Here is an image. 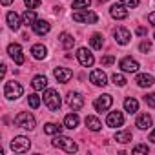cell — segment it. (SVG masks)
<instances>
[{
    "label": "cell",
    "instance_id": "obj_45",
    "mask_svg": "<svg viewBox=\"0 0 155 155\" xmlns=\"http://www.w3.org/2000/svg\"><path fill=\"white\" fill-rule=\"evenodd\" d=\"M153 37H155V35H153Z\"/></svg>",
    "mask_w": 155,
    "mask_h": 155
},
{
    "label": "cell",
    "instance_id": "obj_12",
    "mask_svg": "<svg viewBox=\"0 0 155 155\" xmlns=\"http://www.w3.org/2000/svg\"><path fill=\"white\" fill-rule=\"evenodd\" d=\"M113 37H115L117 44H120V46H126V44L130 42V38H131V33H130L126 28H117V29L113 31Z\"/></svg>",
    "mask_w": 155,
    "mask_h": 155
},
{
    "label": "cell",
    "instance_id": "obj_16",
    "mask_svg": "<svg viewBox=\"0 0 155 155\" xmlns=\"http://www.w3.org/2000/svg\"><path fill=\"white\" fill-rule=\"evenodd\" d=\"M110 15H111L113 18H117V20L128 18V11H126V8H124L122 4H113L111 9H110Z\"/></svg>",
    "mask_w": 155,
    "mask_h": 155
},
{
    "label": "cell",
    "instance_id": "obj_5",
    "mask_svg": "<svg viewBox=\"0 0 155 155\" xmlns=\"http://www.w3.org/2000/svg\"><path fill=\"white\" fill-rule=\"evenodd\" d=\"M29 148H31V140L28 137L20 135V137H15L11 140V150L15 153H26V151H29Z\"/></svg>",
    "mask_w": 155,
    "mask_h": 155
},
{
    "label": "cell",
    "instance_id": "obj_6",
    "mask_svg": "<svg viewBox=\"0 0 155 155\" xmlns=\"http://www.w3.org/2000/svg\"><path fill=\"white\" fill-rule=\"evenodd\" d=\"M68 106H69L73 111L82 110V106H84V97H82L81 93H77V91H71V93L68 95Z\"/></svg>",
    "mask_w": 155,
    "mask_h": 155
},
{
    "label": "cell",
    "instance_id": "obj_14",
    "mask_svg": "<svg viewBox=\"0 0 155 155\" xmlns=\"http://www.w3.org/2000/svg\"><path fill=\"white\" fill-rule=\"evenodd\" d=\"M90 81L95 84V86H106L108 84V79H106V73L102 69H93L91 75H90Z\"/></svg>",
    "mask_w": 155,
    "mask_h": 155
},
{
    "label": "cell",
    "instance_id": "obj_28",
    "mask_svg": "<svg viewBox=\"0 0 155 155\" xmlns=\"http://www.w3.org/2000/svg\"><path fill=\"white\" fill-rule=\"evenodd\" d=\"M90 42H91V48L93 49H102V46H104V38H102L101 33H93L91 38H90Z\"/></svg>",
    "mask_w": 155,
    "mask_h": 155
},
{
    "label": "cell",
    "instance_id": "obj_40",
    "mask_svg": "<svg viewBox=\"0 0 155 155\" xmlns=\"http://www.w3.org/2000/svg\"><path fill=\"white\" fill-rule=\"evenodd\" d=\"M146 33H148V31H146V28H142V26H140V28H137V35H139V37H144Z\"/></svg>",
    "mask_w": 155,
    "mask_h": 155
},
{
    "label": "cell",
    "instance_id": "obj_38",
    "mask_svg": "<svg viewBox=\"0 0 155 155\" xmlns=\"http://www.w3.org/2000/svg\"><path fill=\"white\" fill-rule=\"evenodd\" d=\"M139 49H140L142 53H146V51H150V49H151V44H150L148 40H144V42H140V46H139Z\"/></svg>",
    "mask_w": 155,
    "mask_h": 155
},
{
    "label": "cell",
    "instance_id": "obj_20",
    "mask_svg": "<svg viewBox=\"0 0 155 155\" xmlns=\"http://www.w3.org/2000/svg\"><path fill=\"white\" fill-rule=\"evenodd\" d=\"M31 86H33V90H37V91H42L46 86H48V79L44 75H37L35 79H33V82H31Z\"/></svg>",
    "mask_w": 155,
    "mask_h": 155
},
{
    "label": "cell",
    "instance_id": "obj_3",
    "mask_svg": "<svg viewBox=\"0 0 155 155\" xmlns=\"http://www.w3.org/2000/svg\"><path fill=\"white\" fill-rule=\"evenodd\" d=\"M22 93H24V88H22L20 82H15V81L6 82V88H4V95H6V99H9V101H17Z\"/></svg>",
    "mask_w": 155,
    "mask_h": 155
},
{
    "label": "cell",
    "instance_id": "obj_23",
    "mask_svg": "<svg viewBox=\"0 0 155 155\" xmlns=\"http://www.w3.org/2000/svg\"><path fill=\"white\" fill-rule=\"evenodd\" d=\"M124 110L131 115V113H137L139 111V102H137V99H133V97H128L126 101H124Z\"/></svg>",
    "mask_w": 155,
    "mask_h": 155
},
{
    "label": "cell",
    "instance_id": "obj_1",
    "mask_svg": "<svg viewBox=\"0 0 155 155\" xmlns=\"http://www.w3.org/2000/svg\"><path fill=\"white\" fill-rule=\"evenodd\" d=\"M55 148H60V150H64V151H68V153H75L77 150H79V146H77V142L73 140V139H69V137H64V135H60V133H57V137H53V142H51Z\"/></svg>",
    "mask_w": 155,
    "mask_h": 155
},
{
    "label": "cell",
    "instance_id": "obj_26",
    "mask_svg": "<svg viewBox=\"0 0 155 155\" xmlns=\"http://www.w3.org/2000/svg\"><path fill=\"white\" fill-rule=\"evenodd\" d=\"M35 22H37V15H35V11H33V9H28V11L22 15V24L29 28V26H33Z\"/></svg>",
    "mask_w": 155,
    "mask_h": 155
},
{
    "label": "cell",
    "instance_id": "obj_17",
    "mask_svg": "<svg viewBox=\"0 0 155 155\" xmlns=\"http://www.w3.org/2000/svg\"><path fill=\"white\" fill-rule=\"evenodd\" d=\"M135 82H137V86H140V88H150V86H153V77H151L150 73H140V75H137Z\"/></svg>",
    "mask_w": 155,
    "mask_h": 155
},
{
    "label": "cell",
    "instance_id": "obj_35",
    "mask_svg": "<svg viewBox=\"0 0 155 155\" xmlns=\"http://www.w3.org/2000/svg\"><path fill=\"white\" fill-rule=\"evenodd\" d=\"M144 102H146L150 108H155V93H148V95H144Z\"/></svg>",
    "mask_w": 155,
    "mask_h": 155
},
{
    "label": "cell",
    "instance_id": "obj_19",
    "mask_svg": "<svg viewBox=\"0 0 155 155\" xmlns=\"http://www.w3.org/2000/svg\"><path fill=\"white\" fill-rule=\"evenodd\" d=\"M6 20H8V26H9L11 29H15V31H17V29L20 28V24H22V22H20V17H18L15 11H9V13L6 15Z\"/></svg>",
    "mask_w": 155,
    "mask_h": 155
},
{
    "label": "cell",
    "instance_id": "obj_32",
    "mask_svg": "<svg viewBox=\"0 0 155 155\" xmlns=\"http://www.w3.org/2000/svg\"><path fill=\"white\" fill-rule=\"evenodd\" d=\"M28 104L33 108V110H37L38 106H40V97L37 95V93H33V95H29V99H28Z\"/></svg>",
    "mask_w": 155,
    "mask_h": 155
},
{
    "label": "cell",
    "instance_id": "obj_31",
    "mask_svg": "<svg viewBox=\"0 0 155 155\" xmlns=\"http://www.w3.org/2000/svg\"><path fill=\"white\" fill-rule=\"evenodd\" d=\"M111 81H113V84L115 86H126V79H124V75H120V73H113L111 75Z\"/></svg>",
    "mask_w": 155,
    "mask_h": 155
},
{
    "label": "cell",
    "instance_id": "obj_22",
    "mask_svg": "<svg viewBox=\"0 0 155 155\" xmlns=\"http://www.w3.org/2000/svg\"><path fill=\"white\" fill-rule=\"evenodd\" d=\"M31 53H33V57H35L37 60H42V58H46L48 49H46V46H42V44H35V46L31 48Z\"/></svg>",
    "mask_w": 155,
    "mask_h": 155
},
{
    "label": "cell",
    "instance_id": "obj_41",
    "mask_svg": "<svg viewBox=\"0 0 155 155\" xmlns=\"http://www.w3.org/2000/svg\"><path fill=\"white\" fill-rule=\"evenodd\" d=\"M148 22L155 26V13H150V15H148Z\"/></svg>",
    "mask_w": 155,
    "mask_h": 155
},
{
    "label": "cell",
    "instance_id": "obj_9",
    "mask_svg": "<svg viewBox=\"0 0 155 155\" xmlns=\"http://www.w3.org/2000/svg\"><path fill=\"white\" fill-rule=\"evenodd\" d=\"M8 53H9V57H11L18 66L24 64V55H22V48H20V44H9V46H8Z\"/></svg>",
    "mask_w": 155,
    "mask_h": 155
},
{
    "label": "cell",
    "instance_id": "obj_8",
    "mask_svg": "<svg viewBox=\"0 0 155 155\" xmlns=\"http://www.w3.org/2000/svg\"><path fill=\"white\" fill-rule=\"evenodd\" d=\"M73 20L75 22H86V24H97L99 17L93 11H82V13H73Z\"/></svg>",
    "mask_w": 155,
    "mask_h": 155
},
{
    "label": "cell",
    "instance_id": "obj_34",
    "mask_svg": "<svg viewBox=\"0 0 155 155\" xmlns=\"http://www.w3.org/2000/svg\"><path fill=\"white\" fill-rule=\"evenodd\" d=\"M150 151V148L146 146V144H137L133 150H131V153H148Z\"/></svg>",
    "mask_w": 155,
    "mask_h": 155
},
{
    "label": "cell",
    "instance_id": "obj_37",
    "mask_svg": "<svg viewBox=\"0 0 155 155\" xmlns=\"http://www.w3.org/2000/svg\"><path fill=\"white\" fill-rule=\"evenodd\" d=\"M24 4L29 8V9H37L40 6V0H24Z\"/></svg>",
    "mask_w": 155,
    "mask_h": 155
},
{
    "label": "cell",
    "instance_id": "obj_30",
    "mask_svg": "<svg viewBox=\"0 0 155 155\" xmlns=\"http://www.w3.org/2000/svg\"><path fill=\"white\" fill-rule=\"evenodd\" d=\"M62 131V126H58V124H55V122H48L46 126H44V133H48V135H57V133H60Z\"/></svg>",
    "mask_w": 155,
    "mask_h": 155
},
{
    "label": "cell",
    "instance_id": "obj_44",
    "mask_svg": "<svg viewBox=\"0 0 155 155\" xmlns=\"http://www.w3.org/2000/svg\"><path fill=\"white\" fill-rule=\"evenodd\" d=\"M104 2H108V0H99V4H104Z\"/></svg>",
    "mask_w": 155,
    "mask_h": 155
},
{
    "label": "cell",
    "instance_id": "obj_33",
    "mask_svg": "<svg viewBox=\"0 0 155 155\" xmlns=\"http://www.w3.org/2000/svg\"><path fill=\"white\" fill-rule=\"evenodd\" d=\"M91 0H73V9H82V8H90Z\"/></svg>",
    "mask_w": 155,
    "mask_h": 155
},
{
    "label": "cell",
    "instance_id": "obj_7",
    "mask_svg": "<svg viewBox=\"0 0 155 155\" xmlns=\"http://www.w3.org/2000/svg\"><path fill=\"white\" fill-rule=\"evenodd\" d=\"M77 58H79V62H81L84 68H91L93 62H95L93 53H91L90 49H86V48H81L79 51H77Z\"/></svg>",
    "mask_w": 155,
    "mask_h": 155
},
{
    "label": "cell",
    "instance_id": "obj_21",
    "mask_svg": "<svg viewBox=\"0 0 155 155\" xmlns=\"http://www.w3.org/2000/svg\"><path fill=\"white\" fill-rule=\"evenodd\" d=\"M58 42L64 46V49H71V48L75 46V38H73V35H69V33H62V35L58 37Z\"/></svg>",
    "mask_w": 155,
    "mask_h": 155
},
{
    "label": "cell",
    "instance_id": "obj_39",
    "mask_svg": "<svg viewBox=\"0 0 155 155\" xmlns=\"http://www.w3.org/2000/svg\"><path fill=\"white\" fill-rule=\"evenodd\" d=\"M122 4L126 8H137L139 6V0H122Z\"/></svg>",
    "mask_w": 155,
    "mask_h": 155
},
{
    "label": "cell",
    "instance_id": "obj_43",
    "mask_svg": "<svg viewBox=\"0 0 155 155\" xmlns=\"http://www.w3.org/2000/svg\"><path fill=\"white\" fill-rule=\"evenodd\" d=\"M11 2H13V0H2V4H4V6H9Z\"/></svg>",
    "mask_w": 155,
    "mask_h": 155
},
{
    "label": "cell",
    "instance_id": "obj_25",
    "mask_svg": "<svg viewBox=\"0 0 155 155\" xmlns=\"http://www.w3.org/2000/svg\"><path fill=\"white\" fill-rule=\"evenodd\" d=\"M84 122H86L88 130H91V131H99V130H101V126H102V124H101V120H99L97 117H93V115H88Z\"/></svg>",
    "mask_w": 155,
    "mask_h": 155
},
{
    "label": "cell",
    "instance_id": "obj_18",
    "mask_svg": "<svg viewBox=\"0 0 155 155\" xmlns=\"http://www.w3.org/2000/svg\"><path fill=\"white\" fill-rule=\"evenodd\" d=\"M31 28H33V31H35L37 35H46V33H49V29H51L49 22H46V20H37Z\"/></svg>",
    "mask_w": 155,
    "mask_h": 155
},
{
    "label": "cell",
    "instance_id": "obj_2",
    "mask_svg": "<svg viewBox=\"0 0 155 155\" xmlns=\"http://www.w3.org/2000/svg\"><path fill=\"white\" fill-rule=\"evenodd\" d=\"M44 104L48 106L49 111L57 113V111L60 110V104H62L58 91H57V90H46V91H44Z\"/></svg>",
    "mask_w": 155,
    "mask_h": 155
},
{
    "label": "cell",
    "instance_id": "obj_15",
    "mask_svg": "<svg viewBox=\"0 0 155 155\" xmlns=\"http://www.w3.org/2000/svg\"><path fill=\"white\" fill-rule=\"evenodd\" d=\"M120 69L126 71V73H135V71L139 69V62L133 60L131 57H126V58L120 60Z\"/></svg>",
    "mask_w": 155,
    "mask_h": 155
},
{
    "label": "cell",
    "instance_id": "obj_29",
    "mask_svg": "<svg viewBox=\"0 0 155 155\" xmlns=\"http://www.w3.org/2000/svg\"><path fill=\"white\" fill-rule=\"evenodd\" d=\"M131 139H133L131 131H117V133H115V140L120 142V144H126V142H130Z\"/></svg>",
    "mask_w": 155,
    "mask_h": 155
},
{
    "label": "cell",
    "instance_id": "obj_24",
    "mask_svg": "<svg viewBox=\"0 0 155 155\" xmlns=\"http://www.w3.org/2000/svg\"><path fill=\"white\" fill-rule=\"evenodd\" d=\"M150 126H151V117H150L148 113L139 115V119H137V128H139V130H148Z\"/></svg>",
    "mask_w": 155,
    "mask_h": 155
},
{
    "label": "cell",
    "instance_id": "obj_36",
    "mask_svg": "<svg viewBox=\"0 0 155 155\" xmlns=\"http://www.w3.org/2000/svg\"><path fill=\"white\" fill-rule=\"evenodd\" d=\"M113 62H115V57H113V55H106V57L101 58V64H102V66H111Z\"/></svg>",
    "mask_w": 155,
    "mask_h": 155
},
{
    "label": "cell",
    "instance_id": "obj_11",
    "mask_svg": "<svg viewBox=\"0 0 155 155\" xmlns=\"http://www.w3.org/2000/svg\"><path fill=\"white\" fill-rule=\"evenodd\" d=\"M106 124L110 128H119L124 124V115L122 111H110L108 113V119H106Z\"/></svg>",
    "mask_w": 155,
    "mask_h": 155
},
{
    "label": "cell",
    "instance_id": "obj_13",
    "mask_svg": "<svg viewBox=\"0 0 155 155\" xmlns=\"http://www.w3.org/2000/svg\"><path fill=\"white\" fill-rule=\"evenodd\" d=\"M53 75H55V79H57L58 82L66 84V82L71 79V77H73V71H71V69H68V68H55Z\"/></svg>",
    "mask_w": 155,
    "mask_h": 155
},
{
    "label": "cell",
    "instance_id": "obj_10",
    "mask_svg": "<svg viewBox=\"0 0 155 155\" xmlns=\"http://www.w3.org/2000/svg\"><path fill=\"white\" fill-rule=\"evenodd\" d=\"M111 104H113V99H111V95H101L95 102H93V106H95V110L97 111H106V110H110L111 108Z\"/></svg>",
    "mask_w": 155,
    "mask_h": 155
},
{
    "label": "cell",
    "instance_id": "obj_27",
    "mask_svg": "<svg viewBox=\"0 0 155 155\" xmlns=\"http://www.w3.org/2000/svg\"><path fill=\"white\" fill-rule=\"evenodd\" d=\"M64 126H66V128H69V130H75L77 126H79V117H77L75 113L66 115V119H64Z\"/></svg>",
    "mask_w": 155,
    "mask_h": 155
},
{
    "label": "cell",
    "instance_id": "obj_42",
    "mask_svg": "<svg viewBox=\"0 0 155 155\" xmlns=\"http://www.w3.org/2000/svg\"><path fill=\"white\" fill-rule=\"evenodd\" d=\"M150 140H151V142H153V144H155V130H153V131H151V133H150Z\"/></svg>",
    "mask_w": 155,
    "mask_h": 155
},
{
    "label": "cell",
    "instance_id": "obj_4",
    "mask_svg": "<svg viewBox=\"0 0 155 155\" xmlns=\"http://www.w3.org/2000/svg\"><path fill=\"white\" fill-rule=\"evenodd\" d=\"M15 124L18 128H24V130H33L35 128V117L29 111H20L15 117Z\"/></svg>",
    "mask_w": 155,
    "mask_h": 155
}]
</instances>
